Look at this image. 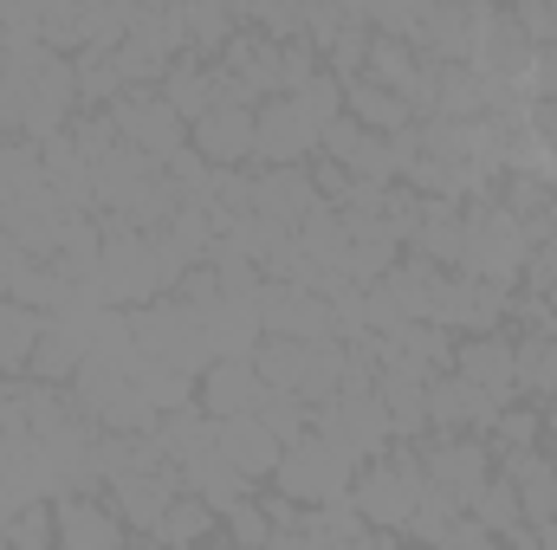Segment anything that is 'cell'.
<instances>
[{
	"label": "cell",
	"instance_id": "obj_1",
	"mask_svg": "<svg viewBox=\"0 0 557 550\" xmlns=\"http://www.w3.org/2000/svg\"><path fill=\"white\" fill-rule=\"evenodd\" d=\"M421 492H428V473H421L416 447H383V453L363 460L357 479H350V505L363 512L370 532H409Z\"/></svg>",
	"mask_w": 557,
	"mask_h": 550
},
{
	"label": "cell",
	"instance_id": "obj_2",
	"mask_svg": "<svg viewBox=\"0 0 557 550\" xmlns=\"http://www.w3.org/2000/svg\"><path fill=\"white\" fill-rule=\"evenodd\" d=\"M131 343H137L143 363H162V370H175L188 383H201V370L214 363V343H208L201 317L182 298H156V304L131 311Z\"/></svg>",
	"mask_w": 557,
	"mask_h": 550
},
{
	"label": "cell",
	"instance_id": "obj_3",
	"mask_svg": "<svg viewBox=\"0 0 557 550\" xmlns=\"http://www.w3.org/2000/svg\"><path fill=\"white\" fill-rule=\"evenodd\" d=\"M350 479H357V460L350 453H337L331 440H318V434H305V440H292L285 453H278V499H292L298 512H318V505H337V499H350Z\"/></svg>",
	"mask_w": 557,
	"mask_h": 550
},
{
	"label": "cell",
	"instance_id": "obj_4",
	"mask_svg": "<svg viewBox=\"0 0 557 550\" xmlns=\"http://www.w3.org/2000/svg\"><path fill=\"white\" fill-rule=\"evenodd\" d=\"M416 453H421L428 486H434V492H447L460 512L480 499V486H486V479H493V466H499V460H493V447H486L480 434H434V440H421Z\"/></svg>",
	"mask_w": 557,
	"mask_h": 550
},
{
	"label": "cell",
	"instance_id": "obj_5",
	"mask_svg": "<svg viewBox=\"0 0 557 550\" xmlns=\"http://www.w3.org/2000/svg\"><path fill=\"white\" fill-rule=\"evenodd\" d=\"M311 434H318V440H331L337 453H350L357 466H363V460H376L383 447H396L389 414H383L376 396H337V402L311 409Z\"/></svg>",
	"mask_w": 557,
	"mask_h": 550
},
{
	"label": "cell",
	"instance_id": "obj_6",
	"mask_svg": "<svg viewBox=\"0 0 557 550\" xmlns=\"http://www.w3.org/2000/svg\"><path fill=\"white\" fill-rule=\"evenodd\" d=\"M318 124L292 104V98H267L253 111V168H305L318 155Z\"/></svg>",
	"mask_w": 557,
	"mask_h": 550
},
{
	"label": "cell",
	"instance_id": "obj_7",
	"mask_svg": "<svg viewBox=\"0 0 557 550\" xmlns=\"http://www.w3.org/2000/svg\"><path fill=\"white\" fill-rule=\"evenodd\" d=\"M104 117L117 124V137L131 142V149L156 155V162H175V155L188 149V124L162 104V91H124Z\"/></svg>",
	"mask_w": 557,
	"mask_h": 550
},
{
	"label": "cell",
	"instance_id": "obj_8",
	"mask_svg": "<svg viewBox=\"0 0 557 550\" xmlns=\"http://www.w3.org/2000/svg\"><path fill=\"white\" fill-rule=\"evenodd\" d=\"M260 330L278 343H337V317H331V298H311L298 285H273L260 291Z\"/></svg>",
	"mask_w": 557,
	"mask_h": 550
},
{
	"label": "cell",
	"instance_id": "obj_9",
	"mask_svg": "<svg viewBox=\"0 0 557 550\" xmlns=\"http://www.w3.org/2000/svg\"><path fill=\"white\" fill-rule=\"evenodd\" d=\"M454 376L473 383L480 396H493L499 409H512V396H519V337H506V330L460 337L454 343Z\"/></svg>",
	"mask_w": 557,
	"mask_h": 550
},
{
	"label": "cell",
	"instance_id": "obj_10",
	"mask_svg": "<svg viewBox=\"0 0 557 550\" xmlns=\"http://www.w3.org/2000/svg\"><path fill=\"white\" fill-rule=\"evenodd\" d=\"M260 402H267V383H260L253 357H221V363H208L201 383H195V409L214 414V421L260 414Z\"/></svg>",
	"mask_w": 557,
	"mask_h": 550
},
{
	"label": "cell",
	"instance_id": "obj_11",
	"mask_svg": "<svg viewBox=\"0 0 557 550\" xmlns=\"http://www.w3.org/2000/svg\"><path fill=\"white\" fill-rule=\"evenodd\" d=\"M52 518H59V550H124V518L98 492H59Z\"/></svg>",
	"mask_w": 557,
	"mask_h": 550
},
{
	"label": "cell",
	"instance_id": "obj_12",
	"mask_svg": "<svg viewBox=\"0 0 557 550\" xmlns=\"http://www.w3.org/2000/svg\"><path fill=\"white\" fill-rule=\"evenodd\" d=\"M493 421H499V402L480 396L473 383H460L454 370L428 383V427H434V434H480V440H486Z\"/></svg>",
	"mask_w": 557,
	"mask_h": 550
},
{
	"label": "cell",
	"instance_id": "obj_13",
	"mask_svg": "<svg viewBox=\"0 0 557 550\" xmlns=\"http://www.w3.org/2000/svg\"><path fill=\"white\" fill-rule=\"evenodd\" d=\"M188 149L208 168H253V111L214 104L201 124H188Z\"/></svg>",
	"mask_w": 557,
	"mask_h": 550
},
{
	"label": "cell",
	"instance_id": "obj_14",
	"mask_svg": "<svg viewBox=\"0 0 557 550\" xmlns=\"http://www.w3.org/2000/svg\"><path fill=\"white\" fill-rule=\"evenodd\" d=\"M104 492H111V512L124 518V532L156 538V525H162L169 499L182 492V473H175V466H162V473H131V479H111Z\"/></svg>",
	"mask_w": 557,
	"mask_h": 550
},
{
	"label": "cell",
	"instance_id": "obj_15",
	"mask_svg": "<svg viewBox=\"0 0 557 550\" xmlns=\"http://www.w3.org/2000/svg\"><path fill=\"white\" fill-rule=\"evenodd\" d=\"M318 208V182L311 168H253V214L260 221H278L285 234Z\"/></svg>",
	"mask_w": 557,
	"mask_h": 550
},
{
	"label": "cell",
	"instance_id": "obj_16",
	"mask_svg": "<svg viewBox=\"0 0 557 550\" xmlns=\"http://www.w3.org/2000/svg\"><path fill=\"white\" fill-rule=\"evenodd\" d=\"M499 479H512V492H519V512H525V525L532 532H545L557 525V460L552 453H512V460H499Z\"/></svg>",
	"mask_w": 557,
	"mask_h": 550
},
{
	"label": "cell",
	"instance_id": "obj_17",
	"mask_svg": "<svg viewBox=\"0 0 557 550\" xmlns=\"http://www.w3.org/2000/svg\"><path fill=\"white\" fill-rule=\"evenodd\" d=\"M214 447L227 453V466L247 479V486H260V479H273L278 473V447L273 434H267V421L260 414H240V421H221V434H214Z\"/></svg>",
	"mask_w": 557,
	"mask_h": 550
},
{
	"label": "cell",
	"instance_id": "obj_18",
	"mask_svg": "<svg viewBox=\"0 0 557 550\" xmlns=\"http://www.w3.org/2000/svg\"><path fill=\"white\" fill-rule=\"evenodd\" d=\"M39 337H46V317L13 304V298H0V383H26L33 376Z\"/></svg>",
	"mask_w": 557,
	"mask_h": 550
},
{
	"label": "cell",
	"instance_id": "obj_19",
	"mask_svg": "<svg viewBox=\"0 0 557 550\" xmlns=\"http://www.w3.org/2000/svg\"><path fill=\"white\" fill-rule=\"evenodd\" d=\"M344 117H357L370 137H403V130H416V111L396 98V91H383V85H370V78H357V85H344Z\"/></svg>",
	"mask_w": 557,
	"mask_h": 550
},
{
	"label": "cell",
	"instance_id": "obj_20",
	"mask_svg": "<svg viewBox=\"0 0 557 550\" xmlns=\"http://www.w3.org/2000/svg\"><path fill=\"white\" fill-rule=\"evenodd\" d=\"M156 91H162V104H169L182 124H201V117L214 111V65H201V59L188 52V59L169 65V78H162Z\"/></svg>",
	"mask_w": 557,
	"mask_h": 550
},
{
	"label": "cell",
	"instance_id": "obj_21",
	"mask_svg": "<svg viewBox=\"0 0 557 550\" xmlns=\"http://www.w3.org/2000/svg\"><path fill=\"white\" fill-rule=\"evenodd\" d=\"M214 525H221V512L208 505V499H195V492H175L169 499V512H162V525H156V545L169 550H201L214 538Z\"/></svg>",
	"mask_w": 557,
	"mask_h": 550
},
{
	"label": "cell",
	"instance_id": "obj_22",
	"mask_svg": "<svg viewBox=\"0 0 557 550\" xmlns=\"http://www.w3.org/2000/svg\"><path fill=\"white\" fill-rule=\"evenodd\" d=\"M519 396H532V402H557V330H532V337H519Z\"/></svg>",
	"mask_w": 557,
	"mask_h": 550
},
{
	"label": "cell",
	"instance_id": "obj_23",
	"mask_svg": "<svg viewBox=\"0 0 557 550\" xmlns=\"http://www.w3.org/2000/svg\"><path fill=\"white\" fill-rule=\"evenodd\" d=\"M467 518H480V525H486L499 545H512L519 532H532V525H525V512H519V492H512V479H499V473L480 486V499L467 505Z\"/></svg>",
	"mask_w": 557,
	"mask_h": 550
},
{
	"label": "cell",
	"instance_id": "obj_24",
	"mask_svg": "<svg viewBox=\"0 0 557 550\" xmlns=\"http://www.w3.org/2000/svg\"><path fill=\"white\" fill-rule=\"evenodd\" d=\"M39 182H46V175H39V142L7 137V130H0V208H7L13 195L39 188Z\"/></svg>",
	"mask_w": 557,
	"mask_h": 550
},
{
	"label": "cell",
	"instance_id": "obj_25",
	"mask_svg": "<svg viewBox=\"0 0 557 550\" xmlns=\"http://www.w3.org/2000/svg\"><path fill=\"white\" fill-rule=\"evenodd\" d=\"M539 434H545V414L539 409H499L493 434H486V447H493V460H512V453H532Z\"/></svg>",
	"mask_w": 557,
	"mask_h": 550
},
{
	"label": "cell",
	"instance_id": "obj_26",
	"mask_svg": "<svg viewBox=\"0 0 557 550\" xmlns=\"http://www.w3.org/2000/svg\"><path fill=\"white\" fill-rule=\"evenodd\" d=\"M460 518H467V512H460L447 492H434V486H428V492H421V505H416V518H409V538H416L421 550H441V545H447V532H454Z\"/></svg>",
	"mask_w": 557,
	"mask_h": 550
},
{
	"label": "cell",
	"instance_id": "obj_27",
	"mask_svg": "<svg viewBox=\"0 0 557 550\" xmlns=\"http://www.w3.org/2000/svg\"><path fill=\"white\" fill-rule=\"evenodd\" d=\"M227 518V545L234 550H267L273 545V512H267V499H240L234 512H221Z\"/></svg>",
	"mask_w": 557,
	"mask_h": 550
},
{
	"label": "cell",
	"instance_id": "obj_28",
	"mask_svg": "<svg viewBox=\"0 0 557 550\" xmlns=\"http://www.w3.org/2000/svg\"><path fill=\"white\" fill-rule=\"evenodd\" d=\"M7 550H59V518L52 505H20L7 525Z\"/></svg>",
	"mask_w": 557,
	"mask_h": 550
},
{
	"label": "cell",
	"instance_id": "obj_29",
	"mask_svg": "<svg viewBox=\"0 0 557 550\" xmlns=\"http://www.w3.org/2000/svg\"><path fill=\"white\" fill-rule=\"evenodd\" d=\"M292 104H298V111H305V117H311L318 130H331V124L344 117V85H337L331 72H318V78H311L305 91H292Z\"/></svg>",
	"mask_w": 557,
	"mask_h": 550
},
{
	"label": "cell",
	"instance_id": "obj_30",
	"mask_svg": "<svg viewBox=\"0 0 557 550\" xmlns=\"http://www.w3.org/2000/svg\"><path fill=\"white\" fill-rule=\"evenodd\" d=\"M260 421H267V434H273L278 447H292V440L311 434V409H305L298 396H267V402H260Z\"/></svg>",
	"mask_w": 557,
	"mask_h": 550
},
{
	"label": "cell",
	"instance_id": "obj_31",
	"mask_svg": "<svg viewBox=\"0 0 557 550\" xmlns=\"http://www.w3.org/2000/svg\"><path fill=\"white\" fill-rule=\"evenodd\" d=\"M441 550H506V545H499V538H493L480 518H460V525L447 532V545H441Z\"/></svg>",
	"mask_w": 557,
	"mask_h": 550
},
{
	"label": "cell",
	"instance_id": "obj_32",
	"mask_svg": "<svg viewBox=\"0 0 557 550\" xmlns=\"http://www.w3.org/2000/svg\"><path fill=\"white\" fill-rule=\"evenodd\" d=\"M26 266H33V260H26V253H20V247H13V240H7V234H0V298H7V291H13V278L26 273Z\"/></svg>",
	"mask_w": 557,
	"mask_h": 550
},
{
	"label": "cell",
	"instance_id": "obj_33",
	"mask_svg": "<svg viewBox=\"0 0 557 550\" xmlns=\"http://www.w3.org/2000/svg\"><path fill=\"white\" fill-rule=\"evenodd\" d=\"M545 409H552L545 414V440H552V453H557V402H545Z\"/></svg>",
	"mask_w": 557,
	"mask_h": 550
},
{
	"label": "cell",
	"instance_id": "obj_34",
	"mask_svg": "<svg viewBox=\"0 0 557 550\" xmlns=\"http://www.w3.org/2000/svg\"><path fill=\"white\" fill-rule=\"evenodd\" d=\"M539 550H557V525H545V532H539Z\"/></svg>",
	"mask_w": 557,
	"mask_h": 550
},
{
	"label": "cell",
	"instance_id": "obj_35",
	"mask_svg": "<svg viewBox=\"0 0 557 550\" xmlns=\"http://www.w3.org/2000/svg\"><path fill=\"white\" fill-rule=\"evenodd\" d=\"M124 550H169V545H156V538H137V545H124Z\"/></svg>",
	"mask_w": 557,
	"mask_h": 550
}]
</instances>
